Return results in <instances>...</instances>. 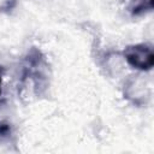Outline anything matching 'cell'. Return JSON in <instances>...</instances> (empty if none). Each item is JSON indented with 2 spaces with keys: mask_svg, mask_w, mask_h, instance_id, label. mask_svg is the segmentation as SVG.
Here are the masks:
<instances>
[{
  "mask_svg": "<svg viewBox=\"0 0 154 154\" xmlns=\"http://www.w3.org/2000/svg\"><path fill=\"white\" fill-rule=\"evenodd\" d=\"M125 58L136 69L148 70L153 65V53L147 46H135L125 51Z\"/></svg>",
  "mask_w": 154,
  "mask_h": 154,
  "instance_id": "1",
  "label": "cell"
}]
</instances>
